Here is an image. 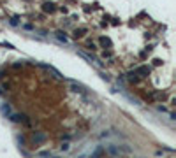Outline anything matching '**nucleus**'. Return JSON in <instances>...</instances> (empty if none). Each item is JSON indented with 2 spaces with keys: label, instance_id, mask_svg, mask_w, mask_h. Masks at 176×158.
Here are the masks:
<instances>
[{
  "label": "nucleus",
  "instance_id": "obj_1",
  "mask_svg": "<svg viewBox=\"0 0 176 158\" xmlns=\"http://www.w3.org/2000/svg\"><path fill=\"white\" fill-rule=\"evenodd\" d=\"M56 39L62 41V42H69V39H67L65 35H62V32H56Z\"/></svg>",
  "mask_w": 176,
  "mask_h": 158
},
{
  "label": "nucleus",
  "instance_id": "obj_2",
  "mask_svg": "<svg viewBox=\"0 0 176 158\" xmlns=\"http://www.w3.org/2000/svg\"><path fill=\"white\" fill-rule=\"evenodd\" d=\"M12 121H16V123H19V121H25V116H19V114H14V116H12Z\"/></svg>",
  "mask_w": 176,
  "mask_h": 158
},
{
  "label": "nucleus",
  "instance_id": "obj_3",
  "mask_svg": "<svg viewBox=\"0 0 176 158\" xmlns=\"http://www.w3.org/2000/svg\"><path fill=\"white\" fill-rule=\"evenodd\" d=\"M107 149H109V153H111V155H118V149H116L114 146H109Z\"/></svg>",
  "mask_w": 176,
  "mask_h": 158
},
{
  "label": "nucleus",
  "instance_id": "obj_4",
  "mask_svg": "<svg viewBox=\"0 0 176 158\" xmlns=\"http://www.w3.org/2000/svg\"><path fill=\"white\" fill-rule=\"evenodd\" d=\"M9 23H11L12 26H18V18H11V19H9Z\"/></svg>",
  "mask_w": 176,
  "mask_h": 158
}]
</instances>
